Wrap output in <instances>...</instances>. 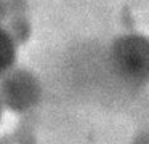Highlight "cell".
<instances>
[{"mask_svg":"<svg viewBox=\"0 0 149 144\" xmlns=\"http://www.w3.org/2000/svg\"><path fill=\"white\" fill-rule=\"evenodd\" d=\"M109 63L122 82L133 86L149 83V37L143 34H123L112 42Z\"/></svg>","mask_w":149,"mask_h":144,"instance_id":"6da1fadb","label":"cell"},{"mask_svg":"<svg viewBox=\"0 0 149 144\" xmlns=\"http://www.w3.org/2000/svg\"><path fill=\"white\" fill-rule=\"evenodd\" d=\"M42 88L32 72L10 69L0 77V102L13 112H24L39 102Z\"/></svg>","mask_w":149,"mask_h":144,"instance_id":"7a4b0ae2","label":"cell"},{"mask_svg":"<svg viewBox=\"0 0 149 144\" xmlns=\"http://www.w3.org/2000/svg\"><path fill=\"white\" fill-rule=\"evenodd\" d=\"M18 59V45L10 37L5 26L0 24V77L13 69Z\"/></svg>","mask_w":149,"mask_h":144,"instance_id":"3957f363","label":"cell"},{"mask_svg":"<svg viewBox=\"0 0 149 144\" xmlns=\"http://www.w3.org/2000/svg\"><path fill=\"white\" fill-rule=\"evenodd\" d=\"M5 29H7V32L10 34V37L15 40L16 45L26 43L31 38V34H32L31 22L24 15L8 16V22H7V26H5Z\"/></svg>","mask_w":149,"mask_h":144,"instance_id":"277c9868","label":"cell"},{"mask_svg":"<svg viewBox=\"0 0 149 144\" xmlns=\"http://www.w3.org/2000/svg\"><path fill=\"white\" fill-rule=\"evenodd\" d=\"M7 5V18L8 16H16V15H24L26 13V0H5Z\"/></svg>","mask_w":149,"mask_h":144,"instance_id":"5b68a950","label":"cell"},{"mask_svg":"<svg viewBox=\"0 0 149 144\" xmlns=\"http://www.w3.org/2000/svg\"><path fill=\"white\" fill-rule=\"evenodd\" d=\"M5 18H7V5H5V0H0V24Z\"/></svg>","mask_w":149,"mask_h":144,"instance_id":"8992f818","label":"cell"},{"mask_svg":"<svg viewBox=\"0 0 149 144\" xmlns=\"http://www.w3.org/2000/svg\"><path fill=\"white\" fill-rule=\"evenodd\" d=\"M2 107H3V106H2V102H0V118H2Z\"/></svg>","mask_w":149,"mask_h":144,"instance_id":"52a82bcc","label":"cell"}]
</instances>
